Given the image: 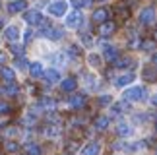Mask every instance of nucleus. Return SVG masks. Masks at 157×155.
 Segmentation results:
<instances>
[{
  "label": "nucleus",
  "instance_id": "f257e3e1",
  "mask_svg": "<svg viewBox=\"0 0 157 155\" xmlns=\"http://www.w3.org/2000/svg\"><path fill=\"white\" fill-rule=\"evenodd\" d=\"M146 97V89H144L142 85H132L124 91V99L126 101H140Z\"/></svg>",
  "mask_w": 157,
  "mask_h": 155
},
{
  "label": "nucleus",
  "instance_id": "f03ea898",
  "mask_svg": "<svg viewBox=\"0 0 157 155\" xmlns=\"http://www.w3.org/2000/svg\"><path fill=\"white\" fill-rule=\"evenodd\" d=\"M66 10H68V4L62 2V0H60V2H52L49 6V14L54 16V17H62L66 14Z\"/></svg>",
  "mask_w": 157,
  "mask_h": 155
},
{
  "label": "nucleus",
  "instance_id": "7ed1b4c3",
  "mask_svg": "<svg viewBox=\"0 0 157 155\" xmlns=\"http://www.w3.org/2000/svg\"><path fill=\"white\" fill-rule=\"evenodd\" d=\"M140 23H144V25H153L155 23V12L153 8H146L140 12Z\"/></svg>",
  "mask_w": 157,
  "mask_h": 155
},
{
  "label": "nucleus",
  "instance_id": "20e7f679",
  "mask_svg": "<svg viewBox=\"0 0 157 155\" xmlns=\"http://www.w3.org/2000/svg\"><path fill=\"white\" fill-rule=\"evenodd\" d=\"M25 21L29 23V25H39L41 21L45 20L43 16H41V12H37V10H29V12H25Z\"/></svg>",
  "mask_w": 157,
  "mask_h": 155
},
{
  "label": "nucleus",
  "instance_id": "39448f33",
  "mask_svg": "<svg viewBox=\"0 0 157 155\" xmlns=\"http://www.w3.org/2000/svg\"><path fill=\"white\" fill-rule=\"evenodd\" d=\"M86 101L87 99H86V95H83V93H74L70 97L68 103H70L72 109H83V107H86Z\"/></svg>",
  "mask_w": 157,
  "mask_h": 155
},
{
  "label": "nucleus",
  "instance_id": "423d86ee",
  "mask_svg": "<svg viewBox=\"0 0 157 155\" xmlns=\"http://www.w3.org/2000/svg\"><path fill=\"white\" fill-rule=\"evenodd\" d=\"M43 35H45V37H49V39H52V41H58V39L64 37V29L52 25V27H47L45 31H43Z\"/></svg>",
  "mask_w": 157,
  "mask_h": 155
},
{
  "label": "nucleus",
  "instance_id": "0eeeda50",
  "mask_svg": "<svg viewBox=\"0 0 157 155\" xmlns=\"http://www.w3.org/2000/svg\"><path fill=\"white\" fill-rule=\"evenodd\" d=\"M101 153V144L97 142H89L82 147V155H99Z\"/></svg>",
  "mask_w": 157,
  "mask_h": 155
},
{
  "label": "nucleus",
  "instance_id": "6e6552de",
  "mask_svg": "<svg viewBox=\"0 0 157 155\" xmlns=\"http://www.w3.org/2000/svg\"><path fill=\"white\" fill-rule=\"evenodd\" d=\"M80 21H82V14L78 10L70 12V14L66 16V27H78V25H80Z\"/></svg>",
  "mask_w": 157,
  "mask_h": 155
},
{
  "label": "nucleus",
  "instance_id": "1a4fd4ad",
  "mask_svg": "<svg viewBox=\"0 0 157 155\" xmlns=\"http://www.w3.org/2000/svg\"><path fill=\"white\" fill-rule=\"evenodd\" d=\"M114 31H117V25H114V21H105V23H101V27H99L101 37H111Z\"/></svg>",
  "mask_w": 157,
  "mask_h": 155
},
{
  "label": "nucleus",
  "instance_id": "9d476101",
  "mask_svg": "<svg viewBox=\"0 0 157 155\" xmlns=\"http://www.w3.org/2000/svg\"><path fill=\"white\" fill-rule=\"evenodd\" d=\"M91 20H93L95 23H105V21H109V10H107V8L95 10L93 16H91Z\"/></svg>",
  "mask_w": 157,
  "mask_h": 155
},
{
  "label": "nucleus",
  "instance_id": "9b49d317",
  "mask_svg": "<svg viewBox=\"0 0 157 155\" xmlns=\"http://www.w3.org/2000/svg\"><path fill=\"white\" fill-rule=\"evenodd\" d=\"M103 56H105V60L114 62V60L118 58V51L114 49L113 45H103Z\"/></svg>",
  "mask_w": 157,
  "mask_h": 155
},
{
  "label": "nucleus",
  "instance_id": "f8f14e48",
  "mask_svg": "<svg viewBox=\"0 0 157 155\" xmlns=\"http://www.w3.org/2000/svg\"><path fill=\"white\" fill-rule=\"evenodd\" d=\"M27 8V2L25 0H14V2L8 4V12L10 14H17V12H23Z\"/></svg>",
  "mask_w": 157,
  "mask_h": 155
},
{
  "label": "nucleus",
  "instance_id": "ddd939ff",
  "mask_svg": "<svg viewBox=\"0 0 157 155\" xmlns=\"http://www.w3.org/2000/svg\"><path fill=\"white\" fill-rule=\"evenodd\" d=\"M134 80H136L134 74H124V76H120V78L114 80V85H117V87H126V85H130Z\"/></svg>",
  "mask_w": 157,
  "mask_h": 155
},
{
  "label": "nucleus",
  "instance_id": "4468645a",
  "mask_svg": "<svg viewBox=\"0 0 157 155\" xmlns=\"http://www.w3.org/2000/svg\"><path fill=\"white\" fill-rule=\"evenodd\" d=\"M4 37L12 41V43H16L17 37H20V29H17L16 25H10V27H6V31H4Z\"/></svg>",
  "mask_w": 157,
  "mask_h": 155
},
{
  "label": "nucleus",
  "instance_id": "2eb2a0df",
  "mask_svg": "<svg viewBox=\"0 0 157 155\" xmlns=\"http://www.w3.org/2000/svg\"><path fill=\"white\" fill-rule=\"evenodd\" d=\"M17 89H20V87H17L14 81H10V83H6L4 87H0V93L8 95V97H14V95H17Z\"/></svg>",
  "mask_w": 157,
  "mask_h": 155
},
{
  "label": "nucleus",
  "instance_id": "dca6fc26",
  "mask_svg": "<svg viewBox=\"0 0 157 155\" xmlns=\"http://www.w3.org/2000/svg\"><path fill=\"white\" fill-rule=\"evenodd\" d=\"M60 89L66 93H72L76 89V80L74 78H66V80H62V83H60Z\"/></svg>",
  "mask_w": 157,
  "mask_h": 155
},
{
  "label": "nucleus",
  "instance_id": "f3484780",
  "mask_svg": "<svg viewBox=\"0 0 157 155\" xmlns=\"http://www.w3.org/2000/svg\"><path fill=\"white\" fill-rule=\"evenodd\" d=\"M29 74H31L33 78H41V76L45 74L43 64H41V62H33V64H29Z\"/></svg>",
  "mask_w": 157,
  "mask_h": 155
},
{
  "label": "nucleus",
  "instance_id": "a211bd4d",
  "mask_svg": "<svg viewBox=\"0 0 157 155\" xmlns=\"http://www.w3.org/2000/svg\"><path fill=\"white\" fill-rule=\"evenodd\" d=\"M43 78L49 83H56L58 80H60V74H58V70H54V68H51V70H47V72L43 74Z\"/></svg>",
  "mask_w": 157,
  "mask_h": 155
},
{
  "label": "nucleus",
  "instance_id": "6ab92c4d",
  "mask_svg": "<svg viewBox=\"0 0 157 155\" xmlns=\"http://www.w3.org/2000/svg\"><path fill=\"white\" fill-rule=\"evenodd\" d=\"M114 66H117V68H132V66H134V58H128V56L117 58V60H114Z\"/></svg>",
  "mask_w": 157,
  "mask_h": 155
},
{
  "label": "nucleus",
  "instance_id": "aec40b11",
  "mask_svg": "<svg viewBox=\"0 0 157 155\" xmlns=\"http://www.w3.org/2000/svg\"><path fill=\"white\" fill-rule=\"evenodd\" d=\"M117 132H118V136H122V138H128L132 134V128H130V124H126V122H118Z\"/></svg>",
  "mask_w": 157,
  "mask_h": 155
},
{
  "label": "nucleus",
  "instance_id": "412c9836",
  "mask_svg": "<svg viewBox=\"0 0 157 155\" xmlns=\"http://www.w3.org/2000/svg\"><path fill=\"white\" fill-rule=\"evenodd\" d=\"M56 107V101L51 99V97H43L41 99V109H47V111H52Z\"/></svg>",
  "mask_w": 157,
  "mask_h": 155
},
{
  "label": "nucleus",
  "instance_id": "4be33fe9",
  "mask_svg": "<svg viewBox=\"0 0 157 155\" xmlns=\"http://www.w3.org/2000/svg\"><path fill=\"white\" fill-rule=\"evenodd\" d=\"M107 126H109V118L107 116L95 118V128H97V130H107Z\"/></svg>",
  "mask_w": 157,
  "mask_h": 155
},
{
  "label": "nucleus",
  "instance_id": "5701e85b",
  "mask_svg": "<svg viewBox=\"0 0 157 155\" xmlns=\"http://www.w3.org/2000/svg\"><path fill=\"white\" fill-rule=\"evenodd\" d=\"M2 78H4V80L6 81H14V78H16V74H14V70H12V68H2Z\"/></svg>",
  "mask_w": 157,
  "mask_h": 155
},
{
  "label": "nucleus",
  "instance_id": "b1692460",
  "mask_svg": "<svg viewBox=\"0 0 157 155\" xmlns=\"http://www.w3.org/2000/svg\"><path fill=\"white\" fill-rule=\"evenodd\" d=\"M58 134H60V128H58V126H49V128H45V136H47V138H56Z\"/></svg>",
  "mask_w": 157,
  "mask_h": 155
},
{
  "label": "nucleus",
  "instance_id": "393cba45",
  "mask_svg": "<svg viewBox=\"0 0 157 155\" xmlns=\"http://www.w3.org/2000/svg\"><path fill=\"white\" fill-rule=\"evenodd\" d=\"M144 78H146L147 81H155L157 80V72L153 68H146V70H144Z\"/></svg>",
  "mask_w": 157,
  "mask_h": 155
},
{
  "label": "nucleus",
  "instance_id": "a878e982",
  "mask_svg": "<svg viewBox=\"0 0 157 155\" xmlns=\"http://www.w3.org/2000/svg\"><path fill=\"white\" fill-rule=\"evenodd\" d=\"M87 62H89V66H93V68H99V66H101V56H97V55H89Z\"/></svg>",
  "mask_w": 157,
  "mask_h": 155
},
{
  "label": "nucleus",
  "instance_id": "bb28decb",
  "mask_svg": "<svg viewBox=\"0 0 157 155\" xmlns=\"http://www.w3.org/2000/svg\"><path fill=\"white\" fill-rule=\"evenodd\" d=\"M68 55H70V56H82V49H80L76 43H74V45H68Z\"/></svg>",
  "mask_w": 157,
  "mask_h": 155
},
{
  "label": "nucleus",
  "instance_id": "cd10ccee",
  "mask_svg": "<svg viewBox=\"0 0 157 155\" xmlns=\"http://www.w3.org/2000/svg\"><path fill=\"white\" fill-rule=\"evenodd\" d=\"M27 155H41V147L37 144H29L27 146Z\"/></svg>",
  "mask_w": 157,
  "mask_h": 155
},
{
  "label": "nucleus",
  "instance_id": "c85d7f7f",
  "mask_svg": "<svg viewBox=\"0 0 157 155\" xmlns=\"http://www.w3.org/2000/svg\"><path fill=\"white\" fill-rule=\"evenodd\" d=\"M126 111H130V107L126 103H117L113 107V112H126Z\"/></svg>",
  "mask_w": 157,
  "mask_h": 155
},
{
  "label": "nucleus",
  "instance_id": "c756f323",
  "mask_svg": "<svg viewBox=\"0 0 157 155\" xmlns=\"http://www.w3.org/2000/svg\"><path fill=\"white\" fill-rule=\"evenodd\" d=\"M91 0H72V6L74 8H83V6H89Z\"/></svg>",
  "mask_w": 157,
  "mask_h": 155
},
{
  "label": "nucleus",
  "instance_id": "7c9ffc66",
  "mask_svg": "<svg viewBox=\"0 0 157 155\" xmlns=\"http://www.w3.org/2000/svg\"><path fill=\"white\" fill-rule=\"evenodd\" d=\"M82 41H83V45H86V47H91L93 45V37L89 33H82Z\"/></svg>",
  "mask_w": 157,
  "mask_h": 155
},
{
  "label": "nucleus",
  "instance_id": "2f4dec72",
  "mask_svg": "<svg viewBox=\"0 0 157 155\" xmlns=\"http://www.w3.org/2000/svg\"><path fill=\"white\" fill-rule=\"evenodd\" d=\"M17 147H20V146H17L16 142H6V144H4V149L6 151H17Z\"/></svg>",
  "mask_w": 157,
  "mask_h": 155
},
{
  "label": "nucleus",
  "instance_id": "473e14b6",
  "mask_svg": "<svg viewBox=\"0 0 157 155\" xmlns=\"http://www.w3.org/2000/svg\"><path fill=\"white\" fill-rule=\"evenodd\" d=\"M10 51H12V52H16V55H21V52H23V45L10 43Z\"/></svg>",
  "mask_w": 157,
  "mask_h": 155
},
{
  "label": "nucleus",
  "instance_id": "72a5a7b5",
  "mask_svg": "<svg viewBox=\"0 0 157 155\" xmlns=\"http://www.w3.org/2000/svg\"><path fill=\"white\" fill-rule=\"evenodd\" d=\"M111 95H101V97H99V105L101 107H105V105H109V103H111Z\"/></svg>",
  "mask_w": 157,
  "mask_h": 155
},
{
  "label": "nucleus",
  "instance_id": "f704fd0d",
  "mask_svg": "<svg viewBox=\"0 0 157 155\" xmlns=\"http://www.w3.org/2000/svg\"><path fill=\"white\" fill-rule=\"evenodd\" d=\"M8 138H14V136L17 134V128H6V132H4Z\"/></svg>",
  "mask_w": 157,
  "mask_h": 155
},
{
  "label": "nucleus",
  "instance_id": "c9c22d12",
  "mask_svg": "<svg viewBox=\"0 0 157 155\" xmlns=\"http://www.w3.org/2000/svg\"><path fill=\"white\" fill-rule=\"evenodd\" d=\"M8 111H10V105H6V103H2V101H0V115H6Z\"/></svg>",
  "mask_w": 157,
  "mask_h": 155
},
{
  "label": "nucleus",
  "instance_id": "e433bc0d",
  "mask_svg": "<svg viewBox=\"0 0 157 155\" xmlns=\"http://www.w3.org/2000/svg\"><path fill=\"white\" fill-rule=\"evenodd\" d=\"M142 49H144V51H151V49H153V43H151V41H144Z\"/></svg>",
  "mask_w": 157,
  "mask_h": 155
},
{
  "label": "nucleus",
  "instance_id": "4c0bfd02",
  "mask_svg": "<svg viewBox=\"0 0 157 155\" xmlns=\"http://www.w3.org/2000/svg\"><path fill=\"white\" fill-rule=\"evenodd\" d=\"M17 66H20V68H25V66H27V62L23 60V56H20V58H17Z\"/></svg>",
  "mask_w": 157,
  "mask_h": 155
},
{
  "label": "nucleus",
  "instance_id": "58836bf2",
  "mask_svg": "<svg viewBox=\"0 0 157 155\" xmlns=\"http://www.w3.org/2000/svg\"><path fill=\"white\" fill-rule=\"evenodd\" d=\"M31 37H33V31H31V29H27V31H25V37H23V39H25V43H27Z\"/></svg>",
  "mask_w": 157,
  "mask_h": 155
},
{
  "label": "nucleus",
  "instance_id": "ea45409f",
  "mask_svg": "<svg viewBox=\"0 0 157 155\" xmlns=\"http://www.w3.org/2000/svg\"><path fill=\"white\" fill-rule=\"evenodd\" d=\"M151 62L157 66V52H153V55H151Z\"/></svg>",
  "mask_w": 157,
  "mask_h": 155
},
{
  "label": "nucleus",
  "instance_id": "a19ab883",
  "mask_svg": "<svg viewBox=\"0 0 157 155\" xmlns=\"http://www.w3.org/2000/svg\"><path fill=\"white\" fill-rule=\"evenodd\" d=\"M6 62V55H4V52H0V64H4Z\"/></svg>",
  "mask_w": 157,
  "mask_h": 155
},
{
  "label": "nucleus",
  "instance_id": "79ce46f5",
  "mask_svg": "<svg viewBox=\"0 0 157 155\" xmlns=\"http://www.w3.org/2000/svg\"><path fill=\"white\" fill-rule=\"evenodd\" d=\"M151 105L157 107V95H153V97H151Z\"/></svg>",
  "mask_w": 157,
  "mask_h": 155
},
{
  "label": "nucleus",
  "instance_id": "37998d69",
  "mask_svg": "<svg viewBox=\"0 0 157 155\" xmlns=\"http://www.w3.org/2000/svg\"><path fill=\"white\" fill-rule=\"evenodd\" d=\"M101 2H107V0H101Z\"/></svg>",
  "mask_w": 157,
  "mask_h": 155
},
{
  "label": "nucleus",
  "instance_id": "c03bdc74",
  "mask_svg": "<svg viewBox=\"0 0 157 155\" xmlns=\"http://www.w3.org/2000/svg\"><path fill=\"white\" fill-rule=\"evenodd\" d=\"M155 39H157V33H155Z\"/></svg>",
  "mask_w": 157,
  "mask_h": 155
},
{
  "label": "nucleus",
  "instance_id": "a18cd8bd",
  "mask_svg": "<svg viewBox=\"0 0 157 155\" xmlns=\"http://www.w3.org/2000/svg\"><path fill=\"white\" fill-rule=\"evenodd\" d=\"M155 128H157V124H155Z\"/></svg>",
  "mask_w": 157,
  "mask_h": 155
},
{
  "label": "nucleus",
  "instance_id": "49530a36",
  "mask_svg": "<svg viewBox=\"0 0 157 155\" xmlns=\"http://www.w3.org/2000/svg\"><path fill=\"white\" fill-rule=\"evenodd\" d=\"M155 155H157V153H155Z\"/></svg>",
  "mask_w": 157,
  "mask_h": 155
}]
</instances>
